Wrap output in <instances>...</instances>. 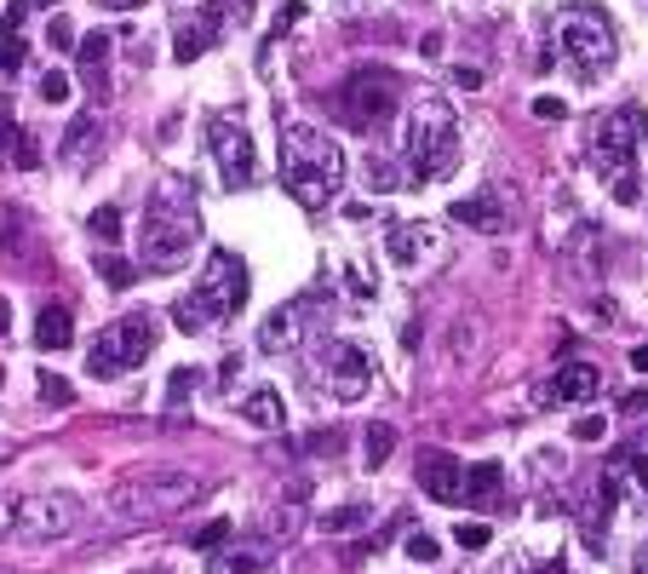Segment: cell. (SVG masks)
Returning a JSON list of instances; mask_svg holds the SVG:
<instances>
[{
    "label": "cell",
    "instance_id": "e0dca14e",
    "mask_svg": "<svg viewBox=\"0 0 648 574\" xmlns=\"http://www.w3.org/2000/svg\"><path fill=\"white\" fill-rule=\"evenodd\" d=\"M431 224H396V230H390V241H385V259L396 265V270H413L419 259H425L431 254Z\"/></svg>",
    "mask_w": 648,
    "mask_h": 574
},
{
    "label": "cell",
    "instance_id": "2e32d148",
    "mask_svg": "<svg viewBox=\"0 0 648 574\" xmlns=\"http://www.w3.org/2000/svg\"><path fill=\"white\" fill-rule=\"evenodd\" d=\"M447 213H454V224H465V230H482V236H505V230H511V213H505V195H500V190L459 195Z\"/></svg>",
    "mask_w": 648,
    "mask_h": 574
},
{
    "label": "cell",
    "instance_id": "e575fe53",
    "mask_svg": "<svg viewBox=\"0 0 648 574\" xmlns=\"http://www.w3.org/2000/svg\"><path fill=\"white\" fill-rule=\"evenodd\" d=\"M92 236L104 241V247H115V241H121V213H115V207H98V213H92Z\"/></svg>",
    "mask_w": 648,
    "mask_h": 574
},
{
    "label": "cell",
    "instance_id": "52a82bcc",
    "mask_svg": "<svg viewBox=\"0 0 648 574\" xmlns=\"http://www.w3.org/2000/svg\"><path fill=\"white\" fill-rule=\"evenodd\" d=\"M557 58L568 64V75L575 81H603V75L614 69L619 58V46H614V30L603 23V12L596 7H568L557 18Z\"/></svg>",
    "mask_w": 648,
    "mask_h": 574
},
{
    "label": "cell",
    "instance_id": "603a6c76",
    "mask_svg": "<svg viewBox=\"0 0 648 574\" xmlns=\"http://www.w3.org/2000/svg\"><path fill=\"white\" fill-rule=\"evenodd\" d=\"M0 149H7V161L23 167V172H35L41 167V144L18 127V121H0Z\"/></svg>",
    "mask_w": 648,
    "mask_h": 574
},
{
    "label": "cell",
    "instance_id": "ab89813d",
    "mask_svg": "<svg viewBox=\"0 0 648 574\" xmlns=\"http://www.w3.org/2000/svg\"><path fill=\"white\" fill-rule=\"evenodd\" d=\"M46 41L64 46V53H69V46H81V41H75V30H69V18H53V23H46Z\"/></svg>",
    "mask_w": 648,
    "mask_h": 574
},
{
    "label": "cell",
    "instance_id": "c3c4849f",
    "mask_svg": "<svg viewBox=\"0 0 648 574\" xmlns=\"http://www.w3.org/2000/svg\"><path fill=\"white\" fill-rule=\"evenodd\" d=\"M632 368H637V373H648V345H637V351H632Z\"/></svg>",
    "mask_w": 648,
    "mask_h": 574
},
{
    "label": "cell",
    "instance_id": "f1b7e54d",
    "mask_svg": "<svg viewBox=\"0 0 648 574\" xmlns=\"http://www.w3.org/2000/svg\"><path fill=\"white\" fill-rule=\"evenodd\" d=\"M98 277H104L110 288H133V282H138V265H133V259H121V254H110V247H104V254H98Z\"/></svg>",
    "mask_w": 648,
    "mask_h": 574
},
{
    "label": "cell",
    "instance_id": "681fc988",
    "mask_svg": "<svg viewBox=\"0 0 648 574\" xmlns=\"http://www.w3.org/2000/svg\"><path fill=\"white\" fill-rule=\"evenodd\" d=\"M7 328H12V305L0 299V334H7Z\"/></svg>",
    "mask_w": 648,
    "mask_h": 574
},
{
    "label": "cell",
    "instance_id": "b9f144b4",
    "mask_svg": "<svg viewBox=\"0 0 648 574\" xmlns=\"http://www.w3.org/2000/svg\"><path fill=\"white\" fill-rule=\"evenodd\" d=\"M23 18H30V0L7 7V18H0V35H23Z\"/></svg>",
    "mask_w": 648,
    "mask_h": 574
},
{
    "label": "cell",
    "instance_id": "74e56055",
    "mask_svg": "<svg viewBox=\"0 0 648 574\" xmlns=\"http://www.w3.org/2000/svg\"><path fill=\"white\" fill-rule=\"evenodd\" d=\"M247 7H253V0H213V7H207V12H213L218 23H230V18L241 23V18H247Z\"/></svg>",
    "mask_w": 648,
    "mask_h": 574
},
{
    "label": "cell",
    "instance_id": "ee69618b",
    "mask_svg": "<svg viewBox=\"0 0 648 574\" xmlns=\"http://www.w3.org/2000/svg\"><path fill=\"white\" fill-rule=\"evenodd\" d=\"M367 184H379V190H390V184H396V172H390L385 161H367Z\"/></svg>",
    "mask_w": 648,
    "mask_h": 574
},
{
    "label": "cell",
    "instance_id": "277c9868",
    "mask_svg": "<svg viewBox=\"0 0 648 574\" xmlns=\"http://www.w3.org/2000/svg\"><path fill=\"white\" fill-rule=\"evenodd\" d=\"M643 138H648V115L637 104H619L596 121L591 133V161L596 172L614 184V202L619 207H637L643 202V184H637V156H643Z\"/></svg>",
    "mask_w": 648,
    "mask_h": 574
},
{
    "label": "cell",
    "instance_id": "3957f363",
    "mask_svg": "<svg viewBox=\"0 0 648 574\" xmlns=\"http://www.w3.org/2000/svg\"><path fill=\"white\" fill-rule=\"evenodd\" d=\"M195 241H202V213H195V190L184 195L179 184H167L161 195H149V207L138 218V265L144 270H179Z\"/></svg>",
    "mask_w": 648,
    "mask_h": 574
},
{
    "label": "cell",
    "instance_id": "7402d4cb",
    "mask_svg": "<svg viewBox=\"0 0 648 574\" xmlns=\"http://www.w3.org/2000/svg\"><path fill=\"white\" fill-rule=\"evenodd\" d=\"M35 345H41V351H69V345H75V322H69L64 305H46L35 316Z\"/></svg>",
    "mask_w": 648,
    "mask_h": 574
},
{
    "label": "cell",
    "instance_id": "836d02e7",
    "mask_svg": "<svg viewBox=\"0 0 648 574\" xmlns=\"http://www.w3.org/2000/svg\"><path fill=\"white\" fill-rule=\"evenodd\" d=\"M35 87H41V98H46V104H69V92H75V81H69L64 69H46Z\"/></svg>",
    "mask_w": 648,
    "mask_h": 574
},
{
    "label": "cell",
    "instance_id": "ba28073f",
    "mask_svg": "<svg viewBox=\"0 0 648 574\" xmlns=\"http://www.w3.org/2000/svg\"><path fill=\"white\" fill-rule=\"evenodd\" d=\"M156 345H161L156 316H149V311H127V316H115L110 328L92 339L87 368H92V380H121V373L144 368V357L156 351Z\"/></svg>",
    "mask_w": 648,
    "mask_h": 574
},
{
    "label": "cell",
    "instance_id": "5b68a950",
    "mask_svg": "<svg viewBox=\"0 0 648 574\" xmlns=\"http://www.w3.org/2000/svg\"><path fill=\"white\" fill-rule=\"evenodd\" d=\"M241 305H247V265L218 247L202 270V282L172 305V322H179V334H207L218 322H230Z\"/></svg>",
    "mask_w": 648,
    "mask_h": 574
},
{
    "label": "cell",
    "instance_id": "9c48e42d",
    "mask_svg": "<svg viewBox=\"0 0 648 574\" xmlns=\"http://www.w3.org/2000/svg\"><path fill=\"white\" fill-rule=\"evenodd\" d=\"M310 373L316 385H328L339 403H362L367 385L379 380V362H373L356 339H321L310 351Z\"/></svg>",
    "mask_w": 648,
    "mask_h": 574
},
{
    "label": "cell",
    "instance_id": "7c38bea8",
    "mask_svg": "<svg viewBox=\"0 0 648 574\" xmlns=\"http://www.w3.org/2000/svg\"><path fill=\"white\" fill-rule=\"evenodd\" d=\"M207 149L218 161V179L230 190H247L259 179V149H253V138H247V127L236 115H213L207 121Z\"/></svg>",
    "mask_w": 648,
    "mask_h": 574
},
{
    "label": "cell",
    "instance_id": "83f0119b",
    "mask_svg": "<svg viewBox=\"0 0 648 574\" xmlns=\"http://www.w3.org/2000/svg\"><path fill=\"white\" fill-rule=\"evenodd\" d=\"M390 448H396V431H390V426H367V437H362V460H367V471H379V465L390 460Z\"/></svg>",
    "mask_w": 648,
    "mask_h": 574
},
{
    "label": "cell",
    "instance_id": "7dc6e473",
    "mask_svg": "<svg viewBox=\"0 0 648 574\" xmlns=\"http://www.w3.org/2000/svg\"><path fill=\"white\" fill-rule=\"evenodd\" d=\"M98 7H110V12H133V7H144V0H98Z\"/></svg>",
    "mask_w": 648,
    "mask_h": 574
},
{
    "label": "cell",
    "instance_id": "7bdbcfd3",
    "mask_svg": "<svg viewBox=\"0 0 648 574\" xmlns=\"http://www.w3.org/2000/svg\"><path fill=\"white\" fill-rule=\"evenodd\" d=\"M603 431H609V426H603V419H596V414H586V419H580V426H575V437H580V442H596V437H603Z\"/></svg>",
    "mask_w": 648,
    "mask_h": 574
},
{
    "label": "cell",
    "instance_id": "ffe728a7",
    "mask_svg": "<svg viewBox=\"0 0 648 574\" xmlns=\"http://www.w3.org/2000/svg\"><path fill=\"white\" fill-rule=\"evenodd\" d=\"M218 30H224V23H218L213 12H202L195 23H184V30H179V41H172V53H179V64H195V58H202L207 46L218 41Z\"/></svg>",
    "mask_w": 648,
    "mask_h": 574
},
{
    "label": "cell",
    "instance_id": "484cf974",
    "mask_svg": "<svg viewBox=\"0 0 648 574\" xmlns=\"http://www.w3.org/2000/svg\"><path fill=\"white\" fill-rule=\"evenodd\" d=\"M367 522H373L367 506H339V511L321 517V534H356V529H367Z\"/></svg>",
    "mask_w": 648,
    "mask_h": 574
},
{
    "label": "cell",
    "instance_id": "8992f818",
    "mask_svg": "<svg viewBox=\"0 0 648 574\" xmlns=\"http://www.w3.org/2000/svg\"><path fill=\"white\" fill-rule=\"evenodd\" d=\"M195 494H202V477H190V471H133L110 488V511L121 522H156L184 511Z\"/></svg>",
    "mask_w": 648,
    "mask_h": 574
},
{
    "label": "cell",
    "instance_id": "30bf717a",
    "mask_svg": "<svg viewBox=\"0 0 648 574\" xmlns=\"http://www.w3.org/2000/svg\"><path fill=\"white\" fill-rule=\"evenodd\" d=\"M396 98H402V87H396L390 69H356L351 81L333 92V104H339V121H344V127L373 133V127H385V121H390Z\"/></svg>",
    "mask_w": 648,
    "mask_h": 574
},
{
    "label": "cell",
    "instance_id": "9a60e30c",
    "mask_svg": "<svg viewBox=\"0 0 648 574\" xmlns=\"http://www.w3.org/2000/svg\"><path fill=\"white\" fill-rule=\"evenodd\" d=\"M534 396H539V403H596V396H603V368H591V362H562Z\"/></svg>",
    "mask_w": 648,
    "mask_h": 574
},
{
    "label": "cell",
    "instance_id": "7a4b0ae2",
    "mask_svg": "<svg viewBox=\"0 0 648 574\" xmlns=\"http://www.w3.org/2000/svg\"><path fill=\"white\" fill-rule=\"evenodd\" d=\"M454 161H459V115L447 98L425 92L402 115V179L436 184L442 172H454Z\"/></svg>",
    "mask_w": 648,
    "mask_h": 574
},
{
    "label": "cell",
    "instance_id": "f546056e",
    "mask_svg": "<svg viewBox=\"0 0 648 574\" xmlns=\"http://www.w3.org/2000/svg\"><path fill=\"white\" fill-rule=\"evenodd\" d=\"M207 574H259V552H213L207 558Z\"/></svg>",
    "mask_w": 648,
    "mask_h": 574
},
{
    "label": "cell",
    "instance_id": "f5cc1de1",
    "mask_svg": "<svg viewBox=\"0 0 648 574\" xmlns=\"http://www.w3.org/2000/svg\"><path fill=\"white\" fill-rule=\"evenodd\" d=\"M0 385H7V368H0Z\"/></svg>",
    "mask_w": 648,
    "mask_h": 574
},
{
    "label": "cell",
    "instance_id": "d4e9b609",
    "mask_svg": "<svg viewBox=\"0 0 648 574\" xmlns=\"http://www.w3.org/2000/svg\"><path fill=\"white\" fill-rule=\"evenodd\" d=\"M92 133H98V115H75V127L64 133V161H87V144H92Z\"/></svg>",
    "mask_w": 648,
    "mask_h": 574
},
{
    "label": "cell",
    "instance_id": "d6986e66",
    "mask_svg": "<svg viewBox=\"0 0 648 574\" xmlns=\"http://www.w3.org/2000/svg\"><path fill=\"white\" fill-rule=\"evenodd\" d=\"M609 511H614V477L596 483L591 500L580 506V529H586V545H591V552H603V540H609Z\"/></svg>",
    "mask_w": 648,
    "mask_h": 574
},
{
    "label": "cell",
    "instance_id": "cb8c5ba5",
    "mask_svg": "<svg viewBox=\"0 0 648 574\" xmlns=\"http://www.w3.org/2000/svg\"><path fill=\"white\" fill-rule=\"evenodd\" d=\"M75 53H81V75L92 81V92H104V58H110V35H87L81 46H75Z\"/></svg>",
    "mask_w": 648,
    "mask_h": 574
},
{
    "label": "cell",
    "instance_id": "f35d334b",
    "mask_svg": "<svg viewBox=\"0 0 648 574\" xmlns=\"http://www.w3.org/2000/svg\"><path fill=\"white\" fill-rule=\"evenodd\" d=\"M534 115H539V121H562L568 104H562V98H552V92H539V98H534Z\"/></svg>",
    "mask_w": 648,
    "mask_h": 574
},
{
    "label": "cell",
    "instance_id": "d6a6232c",
    "mask_svg": "<svg viewBox=\"0 0 648 574\" xmlns=\"http://www.w3.org/2000/svg\"><path fill=\"white\" fill-rule=\"evenodd\" d=\"M230 529H236V522H230V517H213V522H207V529H195V540H190V545H195V552H218V545H224V540H230Z\"/></svg>",
    "mask_w": 648,
    "mask_h": 574
},
{
    "label": "cell",
    "instance_id": "816d5d0a",
    "mask_svg": "<svg viewBox=\"0 0 648 574\" xmlns=\"http://www.w3.org/2000/svg\"><path fill=\"white\" fill-rule=\"evenodd\" d=\"M30 7H58V0H30Z\"/></svg>",
    "mask_w": 648,
    "mask_h": 574
},
{
    "label": "cell",
    "instance_id": "1f68e13d",
    "mask_svg": "<svg viewBox=\"0 0 648 574\" xmlns=\"http://www.w3.org/2000/svg\"><path fill=\"white\" fill-rule=\"evenodd\" d=\"M23 64H30L23 35H0V75H23Z\"/></svg>",
    "mask_w": 648,
    "mask_h": 574
},
{
    "label": "cell",
    "instance_id": "60d3db41",
    "mask_svg": "<svg viewBox=\"0 0 648 574\" xmlns=\"http://www.w3.org/2000/svg\"><path fill=\"white\" fill-rule=\"evenodd\" d=\"M305 448H310V454H328V460H333L339 448H344V437H339V431H316V437H310Z\"/></svg>",
    "mask_w": 648,
    "mask_h": 574
},
{
    "label": "cell",
    "instance_id": "f907efd6",
    "mask_svg": "<svg viewBox=\"0 0 648 574\" xmlns=\"http://www.w3.org/2000/svg\"><path fill=\"white\" fill-rule=\"evenodd\" d=\"M505 574H534L528 563H505Z\"/></svg>",
    "mask_w": 648,
    "mask_h": 574
},
{
    "label": "cell",
    "instance_id": "44dd1931",
    "mask_svg": "<svg viewBox=\"0 0 648 574\" xmlns=\"http://www.w3.org/2000/svg\"><path fill=\"white\" fill-rule=\"evenodd\" d=\"M241 419H247V426H259V431H282V426H287L282 391H253V396H241Z\"/></svg>",
    "mask_w": 648,
    "mask_h": 574
},
{
    "label": "cell",
    "instance_id": "f6af8a7d",
    "mask_svg": "<svg viewBox=\"0 0 648 574\" xmlns=\"http://www.w3.org/2000/svg\"><path fill=\"white\" fill-rule=\"evenodd\" d=\"M619 408H626V414H648V391H632V396H626V403H619Z\"/></svg>",
    "mask_w": 648,
    "mask_h": 574
},
{
    "label": "cell",
    "instance_id": "8fae6325",
    "mask_svg": "<svg viewBox=\"0 0 648 574\" xmlns=\"http://www.w3.org/2000/svg\"><path fill=\"white\" fill-rule=\"evenodd\" d=\"M75 529H81V500L75 494H30V500H18V522H12L18 540L46 545V540H64Z\"/></svg>",
    "mask_w": 648,
    "mask_h": 574
},
{
    "label": "cell",
    "instance_id": "d590c367",
    "mask_svg": "<svg viewBox=\"0 0 648 574\" xmlns=\"http://www.w3.org/2000/svg\"><path fill=\"white\" fill-rule=\"evenodd\" d=\"M454 540L465 545V552H482V545H488L493 534H488V522H459V529H454Z\"/></svg>",
    "mask_w": 648,
    "mask_h": 574
},
{
    "label": "cell",
    "instance_id": "8d00e7d4",
    "mask_svg": "<svg viewBox=\"0 0 648 574\" xmlns=\"http://www.w3.org/2000/svg\"><path fill=\"white\" fill-rule=\"evenodd\" d=\"M402 552H408L413 563H436V540H431V534H419V529H413V534L402 540Z\"/></svg>",
    "mask_w": 648,
    "mask_h": 574
},
{
    "label": "cell",
    "instance_id": "6da1fadb",
    "mask_svg": "<svg viewBox=\"0 0 648 574\" xmlns=\"http://www.w3.org/2000/svg\"><path fill=\"white\" fill-rule=\"evenodd\" d=\"M351 161H344V144L321 127H305V121H287L282 127V184L298 207H328Z\"/></svg>",
    "mask_w": 648,
    "mask_h": 574
},
{
    "label": "cell",
    "instance_id": "4fadbf2b",
    "mask_svg": "<svg viewBox=\"0 0 648 574\" xmlns=\"http://www.w3.org/2000/svg\"><path fill=\"white\" fill-rule=\"evenodd\" d=\"M316 311H328V288L321 293H305V299H287V305H276L264 322H259V351L264 357H282V351H293L298 339H305V316H316Z\"/></svg>",
    "mask_w": 648,
    "mask_h": 574
},
{
    "label": "cell",
    "instance_id": "5bb4252c",
    "mask_svg": "<svg viewBox=\"0 0 648 574\" xmlns=\"http://www.w3.org/2000/svg\"><path fill=\"white\" fill-rule=\"evenodd\" d=\"M419 488L431 494L436 506H465V465L442 448H425L419 454Z\"/></svg>",
    "mask_w": 648,
    "mask_h": 574
},
{
    "label": "cell",
    "instance_id": "4316f807",
    "mask_svg": "<svg viewBox=\"0 0 648 574\" xmlns=\"http://www.w3.org/2000/svg\"><path fill=\"white\" fill-rule=\"evenodd\" d=\"M195 385H202V373H195V368H172L167 373V414H179L195 396Z\"/></svg>",
    "mask_w": 648,
    "mask_h": 574
},
{
    "label": "cell",
    "instance_id": "bcb514c9",
    "mask_svg": "<svg viewBox=\"0 0 648 574\" xmlns=\"http://www.w3.org/2000/svg\"><path fill=\"white\" fill-rule=\"evenodd\" d=\"M12 522H18V500H0V534H7Z\"/></svg>",
    "mask_w": 648,
    "mask_h": 574
},
{
    "label": "cell",
    "instance_id": "4dcf8cb0",
    "mask_svg": "<svg viewBox=\"0 0 648 574\" xmlns=\"http://www.w3.org/2000/svg\"><path fill=\"white\" fill-rule=\"evenodd\" d=\"M41 403L46 408H69L75 403V385L64 380V373H41Z\"/></svg>",
    "mask_w": 648,
    "mask_h": 574
},
{
    "label": "cell",
    "instance_id": "ac0fdd59",
    "mask_svg": "<svg viewBox=\"0 0 648 574\" xmlns=\"http://www.w3.org/2000/svg\"><path fill=\"white\" fill-rule=\"evenodd\" d=\"M500 488H505V465H493V460L470 465L465 471V511H493L500 506Z\"/></svg>",
    "mask_w": 648,
    "mask_h": 574
}]
</instances>
